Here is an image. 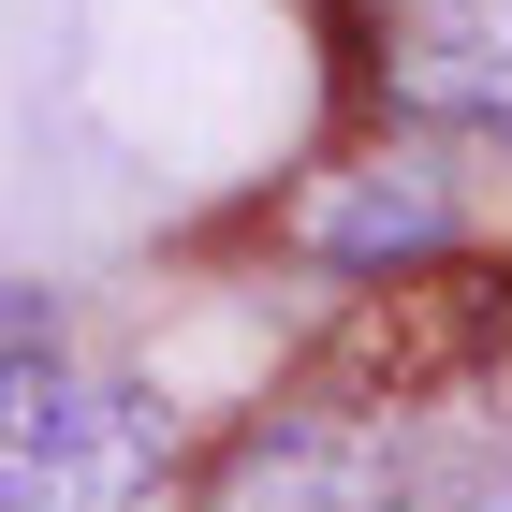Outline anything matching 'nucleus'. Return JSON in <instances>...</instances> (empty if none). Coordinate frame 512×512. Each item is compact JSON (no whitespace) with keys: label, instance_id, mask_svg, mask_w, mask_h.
Masks as SVG:
<instances>
[{"label":"nucleus","instance_id":"nucleus-1","mask_svg":"<svg viewBox=\"0 0 512 512\" xmlns=\"http://www.w3.org/2000/svg\"><path fill=\"white\" fill-rule=\"evenodd\" d=\"M161 395L59 337H0V512H132L161 483Z\"/></svg>","mask_w":512,"mask_h":512},{"label":"nucleus","instance_id":"nucleus-2","mask_svg":"<svg viewBox=\"0 0 512 512\" xmlns=\"http://www.w3.org/2000/svg\"><path fill=\"white\" fill-rule=\"evenodd\" d=\"M395 498H410V454L366 410H264L191 483V512H395Z\"/></svg>","mask_w":512,"mask_h":512},{"label":"nucleus","instance_id":"nucleus-3","mask_svg":"<svg viewBox=\"0 0 512 512\" xmlns=\"http://www.w3.org/2000/svg\"><path fill=\"white\" fill-rule=\"evenodd\" d=\"M381 88L439 132H512V0H381Z\"/></svg>","mask_w":512,"mask_h":512},{"label":"nucleus","instance_id":"nucleus-4","mask_svg":"<svg viewBox=\"0 0 512 512\" xmlns=\"http://www.w3.org/2000/svg\"><path fill=\"white\" fill-rule=\"evenodd\" d=\"M439 235H454V191H439L425 161H366L352 191L308 220L322 264H410V249H439Z\"/></svg>","mask_w":512,"mask_h":512},{"label":"nucleus","instance_id":"nucleus-5","mask_svg":"<svg viewBox=\"0 0 512 512\" xmlns=\"http://www.w3.org/2000/svg\"><path fill=\"white\" fill-rule=\"evenodd\" d=\"M425 512H512V381L483 395L469 425L439 439V469H425Z\"/></svg>","mask_w":512,"mask_h":512}]
</instances>
